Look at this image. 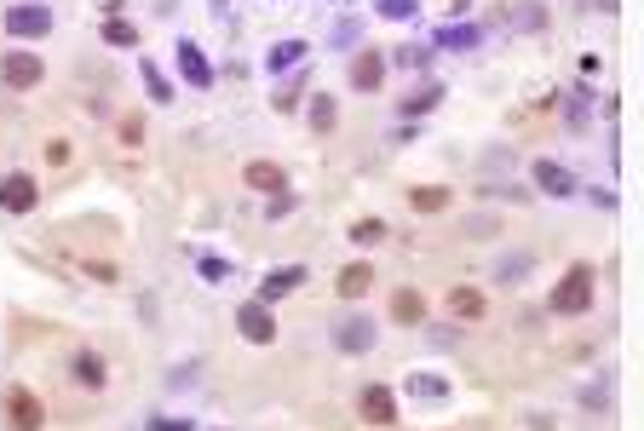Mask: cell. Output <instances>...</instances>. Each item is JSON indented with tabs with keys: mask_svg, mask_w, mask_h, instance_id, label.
I'll list each match as a JSON object with an SVG mask.
<instances>
[{
	"mask_svg": "<svg viewBox=\"0 0 644 431\" xmlns=\"http://www.w3.org/2000/svg\"><path fill=\"white\" fill-rule=\"evenodd\" d=\"M552 311H558V317H581V311H593V265H570V271L558 276V288H552Z\"/></svg>",
	"mask_w": 644,
	"mask_h": 431,
	"instance_id": "cell-1",
	"label": "cell"
},
{
	"mask_svg": "<svg viewBox=\"0 0 644 431\" xmlns=\"http://www.w3.org/2000/svg\"><path fill=\"white\" fill-rule=\"evenodd\" d=\"M0 403H6V426H12V431H41L46 426L41 397H35L29 386H6V397H0Z\"/></svg>",
	"mask_w": 644,
	"mask_h": 431,
	"instance_id": "cell-2",
	"label": "cell"
},
{
	"mask_svg": "<svg viewBox=\"0 0 644 431\" xmlns=\"http://www.w3.org/2000/svg\"><path fill=\"white\" fill-rule=\"evenodd\" d=\"M0 81H6L12 92H35L46 81V64L35 58V52H23V46H18V52H6V58H0Z\"/></svg>",
	"mask_w": 644,
	"mask_h": 431,
	"instance_id": "cell-3",
	"label": "cell"
},
{
	"mask_svg": "<svg viewBox=\"0 0 644 431\" xmlns=\"http://www.w3.org/2000/svg\"><path fill=\"white\" fill-rule=\"evenodd\" d=\"M236 334L248 345H271L276 340V317L265 299H248V305H236Z\"/></svg>",
	"mask_w": 644,
	"mask_h": 431,
	"instance_id": "cell-4",
	"label": "cell"
},
{
	"mask_svg": "<svg viewBox=\"0 0 644 431\" xmlns=\"http://www.w3.org/2000/svg\"><path fill=\"white\" fill-rule=\"evenodd\" d=\"M6 35H23V41L52 35V6H6Z\"/></svg>",
	"mask_w": 644,
	"mask_h": 431,
	"instance_id": "cell-5",
	"label": "cell"
},
{
	"mask_svg": "<svg viewBox=\"0 0 644 431\" xmlns=\"http://www.w3.org/2000/svg\"><path fill=\"white\" fill-rule=\"evenodd\" d=\"M357 414H363L368 426H391L397 420V397L386 386H363L357 391Z\"/></svg>",
	"mask_w": 644,
	"mask_h": 431,
	"instance_id": "cell-6",
	"label": "cell"
},
{
	"mask_svg": "<svg viewBox=\"0 0 644 431\" xmlns=\"http://www.w3.org/2000/svg\"><path fill=\"white\" fill-rule=\"evenodd\" d=\"M35 202H41L35 179H29V173H6V184H0V207H6V213H35Z\"/></svg>",
	"mask_w": 644,
	"mask_h": 431,
	"instance_id": "cell-7",
	"label": "cell"
},
{
	"mask_svg": "<svg viewBox=\"0 0 644 431\" xmlns=\"http://www.w3.org/2000/svg\"><path fill=\"white\" fill-rule=\"evenodd\" d=\"M242 179H248V190H265V196H282L288 190V173H282V161H248L242 167Z\"/></svg>",
	"mask_w": 644,
	"mask_h": 431,
	"instance_id": "cell-8",
	"label": "cell"
},
{
	"mask_svg": "<svg viewBox=\"0 0 644 431\" xmlns=\"http://www.w3.org/2000/svg\"><path fill=\"white\" fill-rule=\"evenodd\" d=\"M380 81H386V52H357V58H351V87L380 92Z\"/></svg>",
	"mask_w": 644,
	"mask_h": 431,
	"instance_id": "cell-9",
	"label": "cell"
},
{
	"mask_svg": "<svg viewBox=\"0 0 644 431\" xmlns=\"http://www.w3.org/2000/svg\"><path fill=\"white\" fill-rule=\"evenodd\" d=\"M179 75L190 87H213V64H207V52L196 41H179Z\"/></svg>",
	"mask_w": 644,
	"mask_h": 431,
	"instance_id": "cell-10",
	"label": "cell"
},
{
	"mask_svg": "<svg viewBox=\"0 0 644 431\" xmlns=\"http://www.w3.org/2000/svg\"><path fill=\"white\" fill-rule=\"evenodd\" d=\"M535 184H541L547 196H575V173L564 161H535Z\"/></svg>",
	"mask_w": 644,
	"mask_h": 431,
	"instance_id": "cell-11",
	"label": "cell"
},
{
	"mask_svg": "<svg viewBox=\"0 0 644 431\" xmlns=\"http://www.w3.org/2000/svg\"><path fill=\"white\" fill-rule=\"evenodd\" d=\"M420 317H426V294H420V288H397V294H391V322L414 328Z\"/></svg>",
	"mask_w": 644,
	"mask_h": 431,
	"instance_id": "cell-12",
	"label": "cell"
},
{
	"mask_svg": "<svg viewBox=\"0 0 644 431\" xmlns=\"http://www.w3.org/2000/svg\"><path fill=\"white\" fill-rule=\"evenodd\" d=\"M483 288H449V317H460V322H483Z\"/></svg>",
	"mask_w": 644,
	"mask_h": 431,
	"instance_id": "cell-13",
	"label": "cell"
},
{
	"mask_svg": "<svg viewBox=\"0 0 644 431\" xmlns=\"http://www.w3.org/2000/svg\"><path fill=\"white\" fill-rule=\"evenodd\" d=\"M334 288H340V299H363L368 288H374V265H345Z\"/></svg>",
	"mask_w": 644,
	"mask_h": 431,
	"instance_id": "cell-14",
	"label": "cell"
},
{
	"mask_svg": "<svg viewBox=\"0 0 644 431\" xmlns=\"http://www.w3.org/2000/svg\"><path fill=\"white\" fill-rule=\"evenodd\" d=\"M299 282H305V271H299V265H294V271H271V276H265V282H259V299H265V305H271V299L294 294Z\"/></svg>",
	"mask_w": 644,
	"mask_h": 431,
	"instance_id": "cell-15",
	"label": "cell"
},
{
	"mask_svg": "<svg viewBox=\"0 0 644 431\" xmlns=\"http://www.w3.org/2000/svg\"><path fill=\"white\" fill-rule=\"evenodd\" d=\"M409 397L443 403V397H449V380H443V374H420V368H414V374H409Z\"/></svg>",
	"mask_w": 644,
	"mask_h": 431,
	"instance_id": "cell-16",
	"label": "cell"
},
{
	"mask_svg": "<svg viewBox=\"0 0 644 431\" xmlns=\"http://www.w3.org/2000/svg\"><path fill=\"white\" fill-rule=\"evenodd\" d=\"M409 207H414V213H443V207H449V190H443V184H426V190L414 184V190H409Z\"/></svg>",
	"mask_w": 644,
	"mask_h": 431,
	"instance_id": "cell-17",
	"label": "cell"
},
{
	"mask_svg": "<svg viewBox=\"0 0 644 431\" xmlns=\"http://www.w3.org/2000/svg\"><path fill=\"white\" fill-rule=\"evenodd\" d=\"M265 64H271L276 75H282V69H294V64H305V41H276Z\"/></svg>",
	"mask_w": 644,
	"mask_h": 431,
	"instance_id": "cell-18",
	"label": "cell"
},
{
	"mask_svg": "<svg viewBox=\"0 0 644 431\" xmlns=\"http://www.w3.org/2000/svg\"><path fill=\"white\" fill-rule=\"evenodd\" d=\"M437 46H449V52H472V46H478V29H472V23H449V29L437 35Z\"/></svg>",
	"mask_w": 644,
	"mask_h": 431,
	"instance_id": "cell-19",
	"label": "cell"
},
{
	"mask_svg": "<svg viewBox=\"0 0 644 431\" xmlns=\"http://www.w3.org/2000/svg\"><path fill=\"white\" fill-rule=\"evenodd\" d=\"M334 121H340V104H334L328 92H317V98H311V127H317V133H334Z\"/></svg>",
	"mask_w": 644,
	"mask_h": 431,
	"instance_id": "cell-20",
	"label": "cell"
},
{
	"mask_svg": "<svg viewBox=\"0 0 644 431\" xmlns=\"http://www.w3.org/2000/svg\"><path fill=\"white\" fill-rule=\"evenodd\" d=\"M340 345H345V351H368V345H374V322H345Z\"/></svg>",
	"mask_w": 644,
	"mask_h": 431,
	"instance_id": "cell-21",
	"label": "cell"
},
{
	"mask_svg": "<svg viewBox=\"0 0 644 431\" xmlns=\"http://www.w3.org/2000/svg\"><path fill=\"white\" fill-rule=\"evenodd\" d=\"M75 380H81V386H104V363H98L92 351H75Z\"/></svg>",
	"mask_w": 644,
	"mask_h": 431,
	"instance_id": "cell-22",
	"label": "cell"
},
{
	"mask_svg": "<svg viewBox=\"0 0 644 431\" xmlns=\"http://www.w3.org/2000/svg\"><path fill=\"white\" fill-rule=\"evenodd\" d=\"M104 41H110V46H138V29L127 18H110V23H104Z\"/></svg>",
	"mask_w": 644,
	"mask_h": 431,
	"instance_id": "cell-23",
	"label": "cell"
},
{
	"mask_svg": "<svg viewBox=\"0 0 644 431\" xmlns=\"http://www.w3.org/2000/svg\"><path fill=\"white\" fill-rule=\"evenodd\" d=\"M437 98H443V87H426V92H409V98H403V115H426L437 104Z\"/></svg>",
	"mask_w": 644,
	"mask_h": 431,
	"instance_id": "cell-24",
	"label": "cell"
},
{
	"mask_svg": "<svg viewBox=\"0 0 644 431\" xmlns=\"http://www.w3.org/2000/svg\"><path fill=\"white\" fill-rule=\"evenodd\" d=\"M144 81H150V98H156V104H173V87H167V75H161L156 64H144Z\"/></svg>",
	"mask_w": 644,
	"mask_h": 431,
	"instance_id": "cell-25",
	"label": "cell"
},
{
	"mask_svg": "<svg viewBox=\"0 0 644 431\" xmlns=\"http://www.w3.org/2000/svg\"><path fill=\"white\" fill-rule=\"evenodd\" d=\"M299 92H305V75H288V87H276V110H294Z\"/></svg>",
	"mask_w": 644,
	"mask_h": 431,
	"instance_id": "cell-26",
	"label": "cell"
},
{
	"mask_svg": "<svg viewBox=\"0 0 644 431\" xmlns=\"http://www.w3.org/2000/svg\"><path fill=\"white\" fill-rule=\"evenodd\" d=\"M380 236H386V225H380V219H357V225H351V242H380Z\"/></svg>",
	"mask_w": 644,
	"mask_h": 431,
	"instance_id": "cell-27",
	"label": "cell"
},
{
	"mask_svg": "<svg viewBox=\"0 0 644 431\" xmlns=\"http://www.w3.org/2000/svg\"><path fill=\"white\" fill-rule=\"evenodd\" d=\"M294 213V190H282V196H271V207H265V219H288Z\"/></svg>",
	"mask_w": 644,
	"mask_h": 431,
	"instance_id": "cell-28",
	"label": "cell"
},
{
	"mask_svg": "<svg viewBox=\"0 0 644 431\" xmlns=\"http://www.w3.org/2000/svg\"><path fill=\"white\" fill-rule=\"evenodd\" d=\"M420 0H380V18H409Z\"/></svg>",
	"mask_w": 644,
	"mask_h": 431,
	"instance_id": "cell-29",
	"label": "cell"
},
{
	"mask_svg": "<svg viewBox=\"0 0 644 431\" xmlns=\"http://www.w3.org/2000/svg\"><path fill=\"white\" fill-rule=\"evenodd\" d=\"M202 276H207V282H225V276H230V265H225V259H213V253H207V259H202Z\"/></svg>",
	"mask_w": 644,
	"mask_h": 431,
	"instance_id": "cell-30",
	"label": "cell"
},
{
	"mask_svg": "<svg viewBox=\"0 0 644 431\" xmlns=\"http://www.w3.org/2000/svg\"><path fill=\"white\" fill-rule=\"evenodd\" d=\"M138 138H144V121H138V115H127V121H121V144H138Z\"/></svg>",
	"mask_w": 644,
	"mask_h": 431,
	"instance_id": "cell-31",
	"label": "cell"
},
{
	"mask_svg": "<svg viewBox=\"0 0 644 431\" xmlns=\"http://www.w3.org/2000/svg\"><path fill=\"white\" fill-rule=\"evenodd\" d=\"M524 271H529V259H506V265H501V282H518Z\"/></svg>",
	"mask_w": 644,
	"mask_h": 431,
	"instance_id": "cell-32",
	"label": "cell"
},
{
	"mask_svg": "<svg viewBox=\"0 0 644 431\" xmlns=\"http://www.w3.org/2000/svg\"><path fill=\"white\" fill-rule=\"evenodd\" d=\"M213 12H219V23H230V0H213Z\"/></svg>",
	"mask_w": 644,
	"mask_h": 431,
	"instance_id": "cell-33",
	"label": "cell"
},
{
	"mask_svg": "<svg viewBox=\"0 0 644 431\" xmlns=\"http://www.w3.org/2000/svg\"><path fill=\"white\" fill-rule=\"evenodd\" d=\"M443 6H449V12H460V6H472V0H443Z\"/></svg>",
	"mask_w": 644,
	"mask_h": 431,
	"instance_id": "cell-34",
	"label": "cell"
}]
</instances>
